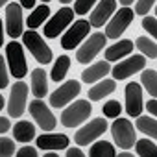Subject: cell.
Wrapping results in <instances>:
<instances>
[{
	"label": "cell",
	"mask_w": 157,
	"mask_h": 157,
	"mask_svg": "<svg viewBox=\"0 0 157 157\" xmlns=\"http://www.w3.org/2000/svg\"><path fill=\"white\" fill-rule=\"evenodd\" d=\"M120 157H131V153H129V151H122Z\"/></svg>",
	"instance_id": "obj_44"
},
{
	"label": "cell",
	"mask_w": 157,
	"mask_h": 157,
	"mask_svg": "<svg viewBox=\"0 0 157 157\" xmlns=\"http://www.w3.org/2000/svg\"><path fill=\"white\" fill-rule=\"evenodd\" d=\"M19 2H21V6L26 8V10H32V8L35 6V0H19Z\"/></svg>",
	"instance_id": "obj_40"
},
{
	"label": "cell",
	"mask_w": 157,
	"mask_h": 157,
	"mask_svg": "<svg viewBox=\"0 0 157 157\" xmlns=\"http://www.w3.org/2000/svg\"><path fill=\"white\" fill-rule=\"evenodd\" d=\"M22 43H24V46L32 52V56L35 57V61H39L41 65H48V63L52 61V50L46 46L44 39H43L37 32H33V30L24 32V33H22Z\"/></svg>",
	"instance_id": "obj_2"
},
{
	"label": "cell",
	"mask_w": 157,
	"mask_h": 157,
	"mask_svg": "<svg viewBox=\"0 0 157 157\" xmlns=\"http://www.w3.org/2000/svg\"><path fill=\"white\" fill-rule=\"evenodd\" d=\"M22 26H24L22 8L19 4H15V2L8 4V8H6V32H8V35L13 37V39H17L19 35L24 33Z\"/></svg>",
	"instance_id": "obj_14"
},
{
	"label": "cell",
	"mask_w": 157,
	"mask_h": 157,
	"mask_svg": "<svg viewBox=\"0 0 157 157\" xmlns=\"http://www.w3.org/2000/svg\"><path fill=\"white\" fill-rule=\"evenodd\" d=\"M89 155L91 157H115V148L107 140H98L91 146Z\"/></svg>",
	"instance_id": "obj_25"
},
{
	"label": "cell",
	"mask_w": 157,
	"mask_h": 157,
	"mask_svg": "<svg viewBox=\"0 0 157 157\" xmlns=\"http://www.w3.org/2000/svg\"><path fill=\"white\" fill-rule=\"evenodd\" d=\"M4 43V30H2V19H0V46Z\"/></svg>",
	"instance_id": "obj_41"
},
{
	"label": "cell",
	"mask_w": 157,
	"mask_h": 157,
	"mask_svg": "<svg viewBox=\"0 0 157 157\" xmlns=\"http://www.w3.org/2000/svg\"><path fill=\"white\" fill-rule=\"evenodd\" d=\"M68 146V137L61 133H46L37 137V148L39 150H65Z\"/></svg>",
	"instance_id": "obj_17"
},
{
	"label": "cell",
	"mask_w": 157,
	"mask_h": 157,
	"mask_svg": "<svg viewBox=\"0 0 157 157\" xmlns=\"http://www.w3.org/2000/svg\"><path fill=\"white\" fill-rule=\"evenodd\" d=\"M26 100H28V85L24 82H17L11 87V94H10V102H8L10 117H13V118L22 117V113L26 109Z\"/></svg>",
	"instance_id": "obj_11"
},
{
	"label": "cell",
	"mask_w": 157,
	"mask_h": 157,
	"mask_svg": "<svg viewBox=\"0 0 157 157\" xmlns=\"http://www.w3.org/2000/svg\"><path fill=\"white\" fill-rule=\"evenodd\" d=\"M89 30H91V24L89 21H76L61 37V46L65 50H74L78 44H80L87 35H89Z\"/></svg>",
	"instance_id": "obj_9"
},
{
	"label": "cell",
	"mask_w": 157,
	"mask_h": 157,
	"mask_svg": "<svg viewBox=\"0 0 157 157\" xmlns=\"http://www.w3.org/2000/svg\"><path fill=\"white\" fill-rule=\"evenodd\" d=\"M102 111H104V115H105L107 118H117V117H120L122 105H120V102H117V100H109V102H105V105L102 107Z\"/></svg>",
	"instance_id": "obj_30"
},
{
	"label": "cell",
	"mask_w": 157,
	"mask_h": 157,
	"mask_svg": "<svg viewBox=\"0 0 157 157\" xmlns=\"http://www.w3.org/2000/svg\"><path fill=\"white\" fill-rule=\"evenodd\" d=\"M126 111L129 117H139L142 111V89L137 82L126 85Z\"/></svg>",
	"instance_id": "obj_15"
},
{
	"label": "cell",
	"mask_w": 157,
	"mask_h": 157,
	"mask_svg": "<svg viewBox=\"0 0 157 157\" xmlns=\"http://www.w3.org/2000/svg\"><path fill=\"white\" fill-rule=\"evenodd\" d=\"M80 91H82L80 82L68 80V82H65L61 87H57V89L50 94V105L61 109V107H65L67 104H70L78 94H80Z\"/></svg>",
	"instance_id": "obj_6"
},
{
	"label": "cell",
	"mask_w": 157,
	"mask_h": 157,
	"mask_svg": "<svg viewBox=\"0 0 157 157\" xmlns=\"http://www.w3.org/2000/svg\"><path fill=\"white\" fill-rule=\"evenodd\" d=\"M2 107H4V96L0 94V111H2Z\"/></svg>",
	"instance_id": "obj_43"
},
{
	"label": "cell",
	"mask_w": 157,
	"mask_h": 157,
	"mask_svg": "<svg viewBox=\"0 0 157 157\" xmlns=\"http://www.w3.org/2000/svg\"><path fill=\"white\" fill-rule=\"evenodd\" d=\"M131 50H133V43L129 39H122V41L107 46V50H105V61H118L120 57L131 54Z\"/></svg>",
	"instance_id": "obj_19"
},
{
	"label": "cell",
	"mask_w": 157,
	"mask_h": 157,
	"mask_svg": "<svg viewBox=\"0 0 157 157\" xmlns=\"http://www.w3.org/2000/svg\"><path fill=\"white\" fill-rule=\"evenodd\" d=\"M135 46H137L144 56H148V57H151V59L157 57V44H155V41H151L150 37H137Z\"/></svg>",
	"instance_id": "obj_28"
},
{
	"label": "cell",
	"mask_w": 157,
	"mask_h": 157,
	"mask_svg": "<svg viewBox=\"0 0 157 157\" xmlns=\"http://www.w3.org/2000/svg\"><path fill=\"white\" fill-rule=\"evenodd\" d=\"M17 157H37V150H33L32 146H24L17 151Z\"/></svg>",
	"instance_id": "obj_36"
},
{
	"label": "cell",
	"mask_w": 157,
	"mask_h": 157,
	"mask_svg": "<svg viewBox=\"0 0 157 157\" xmlns=\"http://www.w3.org/2000/svg\"><path fill=\"white\" fill-rule=\"evenodd\" d=\"M6 59H8V67L11 76H15L17 80L26 76L28 72V65H26V57H24V50L22 44H19L17 41H11L6 46Z\"/></svg>",
	"instance_id": "obj_3"
},
{
	"label": "cell",
	"mask_w": 157,
	"mask_h": 157,
	"mask_svg": "<svg viewBox=\"0 0 157 157\" xmlns=\"http://www.w3.org/2000/svg\"><path fill=\"white\" fill-rule=\"evenodd\" d=\"M135 150H137V155L140 157H155L157 155V146L153 140L150 139H140V140H135Z\"/></svg>",
	"instance_id": "obj_26"
},
{
	"label": "cell",
	"mask_w": 157,
	"mask_h": 157,
	"mask_svg": "<svg viewBox=\"0 0 157 157\" xmlns=\"http://www.w3.org/2000/svg\"><path fill=\"white\" fill-rule=\"evenodd\" d=\"M142 28H144L151 37H155V35H157V19H155V17H144V19H142Z\"/></svg>",
	"instance_id": "obj_34"
},
{
	"label": "cell",
	"mask_w": 157,
	"mask_h": 157,
	"mask_svg": "<svg viewBox=\"0 0 157 157\" xmlns=\"http://www.w3.org/2000/svg\"><path fill=\"white\" fill-rule=\"evenodd\" d=\"M144 65H146L144 56H131V57H128L126 61H120L118 65H115V67L111 68V74H113L115 80H126V78L133 76L135 72L142 70Z\"/></svg>",
	"instance_id": "obj_13"
},
{
	"label": "cell",
	"mask_w": 157,
	"mask_h": 157,
	"mask_svg": "<svg viewBox=\"0 0 157 157\" xmlns=\"http://www.w3.org/2000/svg\"><path fill=\"white\" fill-rule=\"evenodd\" d=\"M10 83V76H8V68H6V61L0 56V89H6Z\"/></svg>",
	"instance_id": "obj_35"
},
{
	"label": "cell",
	"mask_w": 157,
	"mask_h": 157,
	"mask_svg": "<svg viewBox=\"0 0 157 157\" xmlns=\"http://www.w3.org/2000/svg\"><path fill=\"white\" fill-rule=\"evenodd\" d=\"M46 17H50V8L46 6V4H41V6H37L32 13H30V17H28V26H30V30H35V28H39L44 21H46Z\"/></svg>",
	"instance_id": "obj_23"
},
{
	"label": "cell",
	"mask_w": 157,
	"mask_h": 157,
	"mask_svg": "<svg viewBox=\"0 0 157 157\" xmlns=\"http://www.w3.org/2000/svg\"><path fill=\"white\" fill-rule=\"evenodd\" d=\"M98 2V0H76V4H74V11L78 15H85L91 11V8Z\"/></svg>",
	"instance_id": "obj_32"
},
{
	"label": "cell",
	"mask_w": 157,
	"mask_h": 157,
	"mask_svg": "<svg viewBox=\"0 0 157 157\" xmlns=\"http://www.w3.org/2000/svg\"><path fill=\"white\" fill-rule=\"evenodd\" d=\"M59 2L61 4H67V2H72V0H59Z\"/></svg>",
	"instance_id": "obj_46"
},
{
	"label": "cell",
	"mask_w": 157,
	"mask_h": 157,
	"mask_svg": "<svg viewBox=\"0 0 157 157\" xmlns=\"http://www.w3.org/2000/svg\"><path fill=\"white\" fill-rule=\"evenodd\" d=\"M48 91V80H46V72L43 68H33L32 70V93L37 98L46 96Z\"/></svg>",
	"instance_id": "obj_20"
},
{
	"label": "cell",
	"mask_w": 157,
	"mask_h": 157,
	"mask_svg": "<svg viewBox=\"0 0 157 157\" xmlns=\"http://www.w3.org/2000/svg\"><path fill=\"white\" fill-rule=\"evenodd\" d=\"M10 128H11L10 120H8L6 117H0V133H6V131H8Z\"/></svg>",
	"instance_id": "obj_38"
},
{
	"label": "cell",
	"mask_w": 157,
	"mask_h": 157,
	"mask_svg": "<svg viewBox=\"0 0 157 157\" xmlns=\"http://www.w3.org/2000/svg\"><path fill=\"white\" fill-rule=\"evenodd\" d=\"M117 89L115 80H100V83H96L94 87H91L89 91V100L91 102H98L102 98H105L107 94H111Z\"/></svg>",
	"instance_id": "obj_21"
},
{
	"label": "cell",
	"mask_w": 157,
	"mask_h": 157,
	"mask_svg": "<svg viewBox=\"0 0 157 157\" xmlns=\"http://www.w3.org/2000/svg\"><path fill=\"white\" fill-rule=\"evenodd\" d=\"M105 129H107V122L104 118H94V120H91L89 124H85L83 128H80L76 131L74 140H76L78 146H87L93 140H96L100 135H104Z\"/></svg>",
	"instance_id": "obj_7"
},
{
	"label": "cell",
	"mask_w": 157,
	"mask_h": 157,
	"mask_svg": "<svg viewBox=\"0 0 157 157\" xmlns=\"http://www.w3.org/2000/svg\"><path fill=\"white\" fill-rule=\"evenodd\" d=\"M30 115H32V118L39 124V128H41L43 131H52V129L57 126L56 117H54L52 111L46 107V104L41 102L39 98H37V100H32V104H30Z\"/></svg>",
	"instance_id": "obj_12"
},
{
	"label": "cell",
	"mask_w": 157,
	"mask_h": 157,
	"mask_svg": "<svg viewBox=\"0 0 157 157\" xmlns=\"http://www.w3.org/2000/svg\"><path fill=\"white\" fill-rule=\"evenodd\" d=\"M117 10V0H102V2L94 8V11L91 13V21L89 24L94 28H100L105 24V21L111 19V15Z\"/></svg>",
	"instance_id": "obj_16"
},
{
	"label": "cell",
	"mask_w": 157,
	"mask_h": 157,
	"mask_svg": "<svg viewBox=\"0 0 157 157\" xmlns=\"http://www.w3.org/2000/svg\"><path fill=\"white\" fill-rule=\"evenodd\" d=\"M137 129L139 131H142L144 135H150L151 139H155L157 137V122H155V118L151 117H139L137 118Z\"/></svg>",
	"instance_id": "obj_27"
},
{
	"label": "cell",
	"mask_w": 157,
	"mask_h": 157,
	"mask_svg": "<svg viewBox=\"0 0 157 157\" xmlns=\"http://www.w3.org/2000/svg\"><path fill=\"white\" fill-rule=\"evenodd\" d=\"M153 6H155V0H139L135 4V13L137 15H146Z\"/></svg>",
	"instance_id": "obj_33"
},
{
	"label": "cell",
	"mask_w": 157,
	"mask_h": 157,
	"mask_svg": "<svg viewBox=\"0 0 157 157\" xmlns=\"http://www.w3.org/2000/svg\"><path fill=\"white\" fill-rule=\"evenodd\" d=\"M111 72V65L104 59V61H98V63H93L91 67H87L83 72H82V82L85 83H94V82H100L104 76H107Z\"/></svg>",
	"instance_id": "obj_18"
},
{
	"label": "cell",
	"mask_w": 157,
	"mask_h": 157,
	"mask_svg": "<svg viewBox=\"0 0 157 157\" xmlns=\"http://www.w3.org/2000/svg\"><path fill=\"white\" fill-rule=\"evenodd\" d=\"M85 153L82 151V150H78V148H70V150H67V157H83Z\"/></svg>",
	"instance_id": "obj_39"
},
{
	"label": "cell",
	"mask_w": 157,
	"mask_h": 157,
	"mask_svg": "<svg viewBox=\"0 0 157 157\" xmlns=\"http://www.w3.org/2000/svg\"><path fill=\"white\" fill-rule=\"evenodd\" d=\"M13 137H15V140H19V142H30V140L35 137V128H33V124L28 122V120L17 122V126L13 128Z\"/></svg>",
	"instance_id": "obj_22"
},
{
	"label": "cell",
	"mask_w": 157,
	"mask_h": 157,
	"mask_svg": "<svg viewBox=\"0 0 157 157\" xmlns=\"http://www.w3.org/2000/svg\"><path fill=\"white\" fill-rule=\"evenodd\" d=\"M131 21H133V10L128 8V6H124V8L118 10V11L115 13V17L109 21V24H107L104 35L109 37V39H118V37L128 30V26L131 24Z\"/></svg>",
	"instance_id": "obj_8"
},
{
	"label": "cell",
	"mask_w": 157,
	"mask_h": 157,
	"mask_svg": "<svg viewBox=\"0 0 157 157\" xmlns=\"http://www.w3.org/2000/svg\"><path fill=\"white\" fill-rule=\"evenodd\" d=\"M8 2H10V0H0V8H2L4 4H8Z\"/></svg>",
	"instance_id": "obj_45"
},
{
	"label": "cell",
	"mask_w": 157,
	"mask_h": 157,
	"mask_svg": "<svg viewBox=\"0 0 157 157\" xmlns=\"http://www.w3.org/2000/svg\"><path fill=\"white\" fill-rule=\"evenodd\" d=\"M15 153V142L13 139L0 137V157H11Z\"/></svg>",
	"instance_id": "obj_31"
},
{
	"label": "cell",
	"mask_w": 157,
	"mask_h": 157,
	"mask_svg": "<svg viewBox=\"0 0 157 157\" xmlns=\"http://www.w3.org/2000/svg\"><path fill=\"white\" fill-rule=\"evenodd\" d=\"M105 35L104 33H100V32H96V33H93L80 48H78V52H76V59H78V63H91L96 56H98V52H102L104 50V46H105Z\"/></svg>",
	"instance_id": "obj_4"
},
{
	"label": "cell",
	"mask_w": 157,
	"mask_h": 157,
	"mask_svg": "<svg viewBox=\"0 0 157 157\" xmlns=\"http://www.w3.org/2000/svg\"><path fill=\"white\" fill-rule=\"evenodd\" d=\"M68 68H70V57H68V56H59V57H57V61H56V65L52 67V72H50L52 80L59 83L63 78L67 76Z\"/></svg>",
	"instance_id": "obj_24"
},
{
	"label": "cell",
	"mask_w": 157,
	"mask_h": 157,
	"mask_svg": "<svg viewBox=\"0 0 157 157\" xmlns=\"http://www.w3.org/2000/svg\"><path fill=\"white\" fill-rule=\"evenodd\" d=\"M43 2H50V0H43Z\"/></svg>",
	"instance_id": "obj_47"
},
{
	"label": "cell",
	"mask_w": 157,
	"mask_h": 157,
	"mask_svg": "<svg viewBox=\"0 0 157 157\" xmlns=\"http://www.w3.org/2000/svg\"><path fill=\"white\" fill-rule=\"evenodd\" d=\"M93 113V105L87 100H76L72 105L65 107L61 113V124L65 128H76L83 124Z\"/></svg>",
	"instance_id": "obj_1"
},
{
	"label": "cell",
	"mask_w": 157,
	"mask_h": 157,
	"mask_svg": "<svg viewBox=\"0 0 157 157\" xmlns=\"http://www.w3.org/2000/svg\"><path fill=\"white\" fill-rule=\"evenodd\" d=\"M133 2H135V0H120L122 6H129V4H133Z\"/></svg>",
	"instance_id": "obj_42"
},
{
	"label": "cell",
	"mask_w": 157,
	"mask_h": 157,
	"mask_svg": "<svg viewBox=\"0 0 157 157\" xmlns=\"http://www.w3.org/2000/svg\"><path fill=\"white\" fill-rule=\"evenodd\" d=\"M72 19H74V10H70V8H61L54 17L48 19V22H46V26H44V35H46L48 39H56V37L72 22Z\"/></svg>",
	"instance_id": "obj_10"
},
{
	"label": "cell",
	"mask_w": 157,
	"mask_h": 157,
	"mask_svg": "<svg viewBox=\"0 0 157 157\" xmlns=\"http://www.w3.org/2000/svg\"><path fill=\"white\" fill-rule=\"evenodd\" d=\"M111 133H113V140H115L117 146H120L122 150L133 148V144H135V129H133V124L129 120H126V118L115 120L113 126H111Z\"/></svg>",
	"instance_id": "obj_5"
},
{
	"label": "cell",
	"mask_w": 157,
	"mask_h": 157,
	"mask_svg": "<svg viewBox=\"0 0 157 157\" xmlns=\"http://www.w3.org/2000/svg\"><path fill=\"white\" fill-rule=\"evenodd\" d=\"M140 82H142L144 89H146L153 98H155V94H157V72H155L153 68L144 70V72H142V76H140Z\"/></svg>",
	"instance_id": "obj_29"
},
{
	"label": "cell",
	"mask_w": 157,
	"mask_h": 157,
	"mask_svg": "<svg viewBox=\"0 0 157 157\" xmlns=\"http://www.w3.org/2000/svg\"><path fill=\"white\" fill-rule=\"evenodd\" d=\"M146 109L150 111V115H151V117H155V115H157V100H155V98H151V100L146 104Z\"/></svg>",
	"instance_id": "obj_37"
}]
</instances>
